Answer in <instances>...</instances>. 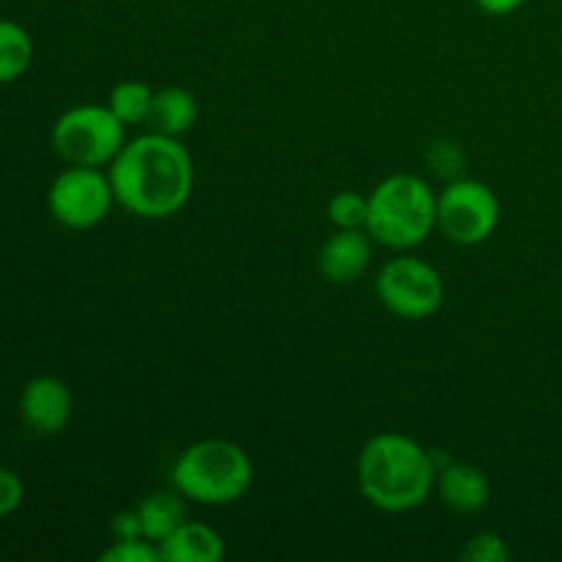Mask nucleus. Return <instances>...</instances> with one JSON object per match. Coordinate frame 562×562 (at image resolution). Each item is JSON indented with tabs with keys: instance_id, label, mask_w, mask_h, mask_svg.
Segmentation results:
<instances>
[{
	"instance_id": "nucleus-12",
	"label": "nucleus",
	"mask_w": 562,
	"mask_h": 562,
	"mask_svg": "<svg viewBox=\"0 0 562 562\" xmlns=\"http://www.w3.org/2000/svg\"><path fill=\"white\" fill-rule=\"evenodd\" d=\"M159 552L162 562H220L225 558V541L214 527L187 519L159 543Z\"/></svg>"
},
{
	"instance_id": "nucleus-6",
	"label": "nucleus",
	"mask_w": 562,
	"mask_h": 562,
	"mask_svg": "<svg viewBox=\"0 0 562 562\" xmlns=\"http://www.w3.org/2000/svg\"><path fill=\"white\" fill-rule=\"evenodd\" d=\"M376 296L393 316L404 322H426L445 305L442 274L417 256H395L379 269Z\"/></svg>"
},
{
	"instance_id": "nucleus-22",
	"label": "nucleus",
	"mask_w": 562,
	"mask_h": 562,
	"mask_svg": "<svg viewBox=\"0 0 562 562\" xmlns=\"http://www.w3.org/2000/svg\"><path fill=\"white\" fill-rule=\"evenodd\" d=\"M525 3L527 0H475L477 9L486 11V14L492 16H508L514 14V11H519Z\"/></svg>"
},
{
	"instance_id": "nucleus-20",
	"label": "nucleus",
	"mask_w": 562,
	"mask_h": 562,
	"mask_svg": "<svg viewBox=\"0 0 562 562\" xmlns=\"http://www.w3.org/2000/svg\"><path fill=\"white\" fill-rule=\"evenodd\" d=\"M22 499H25V486H22L20 475L0 467V519L14 514L22 505Z\"/></svg>"
},
{
	"instance_id": "nucleus-2",
	"label": "nucleus",
	"mask_w": 562,
	"mask_h": 562,
	"mask_svg": "<svg viewBox=\"0 0 562 562\" xmlns=\"http://www.w3.org/2000/svg\"><path fill=\"white\" fill-rule=\"evenodd\" d=\"M437 453L398 431L368 439L357 459V486L368 505L384 514H406L437 492Z\"/></svg>"
},
{
	"instance_id": "nucleus-16",
	"label": "nucleus",
	"mask_w": 562,
	"mask_h": 562,
	"mask_svg": "<svg viewBox=\"0 0 562 562\" xmlns=\"http://www.w3.org/2000/svg\"><path fill=\"white\" fill-rule=\"evenodd\" d=\"M154 88L143 80H121L115 82L108 97V108L124 121L126 126L148 124L154 104Z\"/></svg>"
},
{
	"instance_id": "nucleus-15",
	"label": "nucleus",
	"mask_w": 562,
	"mask_h": 562,
	"mask_svg": "<svg viewBox=\"0 0 562 562\" xmlns=\"http://www.w3.org/2000/svg\"><path fill=\"white\" fill-rule=\"evenodd\" d=\"M33 53L31 33L20 22L0 16V86L20 80L31 69Z\"/></svg>"
},
{
	"instance_id": "nucleus-8",
	"label": "nucleus",
	"mask_w": 562,
	"mask_h": 562,
	"mask_svg": "<svg viewBox=\"0 0 562 562\" xmlns=\"http://www.w3.org/2000/svg\"><path fill=\"white\" fill-rule=\"evenodd\" d=\"M115 206V192L108 168L69 165L53 179L47 192V209L64 228L88 231L104 223Z\"/></svg>"
},
{
	"instance_id": "nucleus-4",
	"label": "nucleus",
	"mask_w": 562,
	"mask_h": 562,
	"mask_svg": "<svg viewBox=\"0 0 562 562\" xmlns=\"http://www.w3.org/2000/svg\"><path fill=\"white\" fill-rule=\"evenodd\" d=\"M170 483L187 503L223 508L250 492L252 461L247 450L231 439H198L179 453Z\"/></svg>"
},
{
	"instance_id": "nucleus-7",
	"label": "nucleus",
	"mask_w": 562,
	"mask_h": 562,
	"mask_svg": "<svg viewBox=\"0 0 562 562\" xmlns=\"http://www.w3.org/2000/svg\"><path fill=\"white\" fill-rule=\"evenodd\" d=\"M499 225V198L477 179H453L437 192V231L448 241L475 247Z\"/></svg>"
},
{
	"instance_id": "nucleus-13",
	"label": "nucleus",
	"mask_w": 562,
	"mask_h": 562,
	"mask_svg": "<svg viewBox=\"0 0 562 562\" xmlns=\"http://www.w3.org/2000/svg\"><path fill=\"white\" fill-rule=\"evenodd\" d=\"M195 121H198V99L192 91H187V88L181 86H168V88H159V91L154 93L151 115H148V126H151V132L181 137L195 126Z\"/></svg>"
},
{
	"instance_id": "nucleus-14",
	"label": "nucleus",
	"mask_w": 562,
	"mask_h": 562,
	"mask_svg": "<svg viewBox=\"0 0 562 562\" xmlns=\"http://www.w3.org/2000/svg\"><path fill=\"white\" fill-rule=\"evenodd\" d=\"M143 536L154 543H162L170 532L187 521V505L179 492H154L137 503Z\"/></svg>"
},
{
	"instance_id": "nucleus-21",
	"label": "nucleus",
	"mask_w": 562,
	"mask_h": 562,
	"mask_svg": "<svg viewBox=\"0 0 562 562\" xmlns=\"http://www.w3.org/2000/svg\"><path fill=\"white\" fill-rule=\"evenodd\" d=\"M110 532H113L115 541H121V538H146L143 536V525H140V516H137V508L115 514L113 521H110Z\"/></svg>"
},
{
	"instance_id": "nucleus-5",
	"label": "nucleus",
	"mask_w": 562,
	"mask_h": 562,
	"mask_svg": "<svg viewBox=\"0 0 562 562\" xmlns=\"http://www.w3.org/2000/svg\"><path fill=\"white\" fill-rule=\"evenodd\" d=\"M126 130L130 126L108 104H77L58 115L49 143L66 165L108 168L124 148Z\"/></svg>"
},
{
	"instance_id": "nucleus-10",
	"label": "nucleus",
	"mask_w": 562,
	"mask_h": 562,
	"mask_svg": "<svg viewBox=\"0 0 562 562\" xmlns=\"http://www.w3.org/2000/svg\"><path fill=\"white\" fill-rule=\"evenodd\" d=\"M373 239L366 228H335L316 258L318 274L333 285L357 283L371 267Z\"/></svg>"
},
{
	"instance_id": "nucleus-11",
	"label": "nucleus",
	"mask_w": 562,
	"mask_h": 562,
	"mask_svg": "<svg viewBox=\"0 0 562 562\" xmlns=\"http://www.w3.org/2000/svg\"><path fill=\"white\" fill-rule=\"evenodd\" d=\"M437 497L453 514H481L492 499V483L470 461H445L437 472Z\"/></svg>"
},
{
	"instance_id": "nucleus-17",
	"label": "nucleus",
	"mask_w": 562,
	"mask_h": 562,
	"mask_svg": "<svg viewBox=\"0 0 562 562\" xmlns=\"http://www.w3.org/2000/svg\"><path fill=\"white\" fill-rule=\"evenodd\" d=\"M327 217L335 228H366L368 195L357 190H340L329 198Z\"/></svg>"
},
{
	"instance_id": "nucleus-9",
	"label": "nucleus",
	"mask_w": 562,
	"mask_h": 562,
	"mask_svg": "<svg viewBox=\"0 0 562 562\" xmlns=\"http://www.w3.org/2000/svg\"><path fill=\"white\" fill-rule=\"evenodd\" d=\"M71 409L75 401L58 376H36L22 387L20 415L38 437H55L64 431L71 420Z\"/></svg>"
},
{
	"instance_id": "nucleus-3",
	"label": "nucleus",
	"mask_w": 562,
	"mask_h": 562,
	"mask_svg": "<svg viewBox=\"0 0 562 562\" xmlns=\"http://www.w3.org/2000/svg\"><path fill=\"white\" fill-rule=\"evenodd\" d=\"M366 231L390 250H415L437 231V192L415 173L387 176L368 195Z\"/></svg>"
},
{
	"instance_id": "nucleus-19",
	"label": "nucleus",
	"mask_w": 562,
	"mask_h": 562,
	"mask_svg": "<svg viewBox=\"0 0 562 562\" xmlns=\"http://www.w3.org/2000/svg\"><path fill=\"white\" fill-rule=\"evenodd\" d=\"M461 558L467 562H508V543L497 532H475L461 549Z\"/></svg>"
},
{
	"instance_id": "nucleus-1",
	"label": "nucleus",
	"mask_w": 562,
	"mask_h": 562,
	"mask_svg": "<svg viewBox=\"0 0 562 562\" xmlns=\"http://www.w3.org/2000/svg\"><path fill=\"white\" fill-rule=\"evenodd\" d=\"M115 203L140 220H168L190 203L195 165L181 137L148 135L124 143L108 165Z\"/></svg>"
},
{
	"instance_id": "nucleus-18",
	"label": "nucleus",
	"mask_w": 562,
	"mask_h": 562,
	"mask_svg": "<svg viewBox=\"0 0 562 562\" xmlns=\"http://www.w3.org/2000/svg\"><path fill=\"white\" fill-rule=\"evenodd\" d=\"M102 562H162L159 543L148 538H121L113 541V547L99 554Z\"/></svg>"
}]
</instances>
